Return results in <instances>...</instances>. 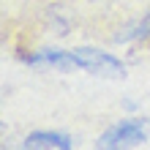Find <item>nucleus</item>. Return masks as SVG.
<instances>
[{"instance_id":"obj_5","label":"nucleus","mask_w":150,"mask_h":150,"mask_svg":"<svg viewBox=\"0 0 150 150\" xmlns=\"http://www.w3.org/2000/svg\"><path fill=\"white\" fill-rule=\"evenodd\" d=\"M147 36H150V11H147L137 25H131L126 33H120V36H115V38H117V41H137V38L142 41V38H147Z\"/></svg>"},{"instance_id":"obj_3","label":"nucleus","mask_w":150,"mask_h":150,"mask_svg":"<svg viewBox=\"0 0 150 150\" xmlns=\"http://www.w3.org/2000/svg\"><path fill=\"white\" fill-rule=\"evenodd\" d=\"M25 150H71V137L63 131H33L25 139Z\"/></svg>"},{"instance_id":"obj_1","label":"nucleus","mask_w":150,"mask_h":150,"mask_svg":"<svg viewBox=\"0 0 150 150\" xmlns=\"http://www.w3.org/2000/svg\"><path fill=\"white\" fill-rule=\"evenodd\" d=\"M145 137H147L145 120H139V117L117 120L96 139V150H131V147L142 145Z\"/></svg>"},{"instance_id":"obj_2","label":"nucleus","mask_w":150,"mask_h":150,"mask_svg":"<svg viewBox=\"0 0 150 150\" xmlns=\"http://www.w3.org/2000/svg\"><path fill=\"white\" fill-rule=\"evenodd\" d=\"M71 57H74L76 68H82V71L93 74V76H104V79H123L126 76V66L115 55H109V52H101L93 47H76V49H71Z\"/></svg>"},{"instance_id":"obj_4","label":"nucleus","mask_w":150,"mask_h":150,"mask_svg":"<svg viewBox=\"0 0 150 150\" xmlns=\"http://www.w3.org/2000/svg\"><path fill=\"white\" fill-rule=\"evenodd\" d=\"M22 60L30 66H49V68H57V71L76 68L71 52H63V49H41V52H33V55H22Z\"/></svg>"}]
</instances>
